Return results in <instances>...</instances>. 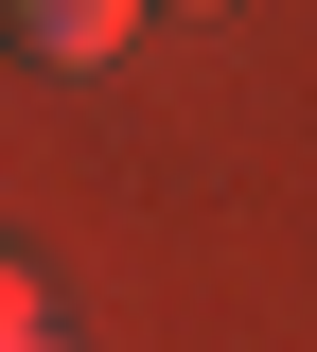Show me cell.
<instances>
[{
  "label": "cell",
  "mask_w": 317,
  "mask_h": 352,
  "mask_svg": "<svg viewBox=\"0 0 317 352\" xmlns=\"http://www.w3.org/2000/svg\"><path fill=\"white\" fill-rule=\"evenodd\" d=\"M0 36L36 53V71H106V53L141 36V0H0Z\"/></svg>",
  "instance_id": "obj_1"
},
{
  "label": "cell",
  "mask_w": 317,
  "mask_h": 352,
  "mask_svg": "<svg viewBox=\"0 0 317 352\" xmlns=\"http://www.w3.org/2000/svg\"><path fill=\"white\" fill-rule=\"evenodd\" d=\"M0 352H53V335H36V282H18V247H0Z\"/></svg>",
  "instance_id": "obj_2"
}]
</instances>
